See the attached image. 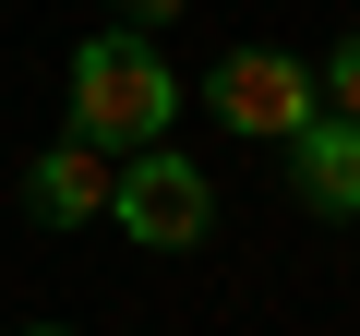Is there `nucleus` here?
Here are the masks:
<instances>
[{"label": "nucleus", "mask_w": 360, "mask_h": 336, "mask_svg": "<svg viewBox=\"0 0 360 336\" xmlns=\"http://www.w3.org/2000/svg\"><path fill=\"white\" fill-rule=\"evenodd\" d=\"M168 120H180V72H168V49L132 37V25H96V37L72 49V144L132 156V144H168Z\"/></svg>", "instance_id": "1"}, {"label": "nucleus", "mask_w": 360, "mask_h": 336, "mask_svg": "<svg viewBox=\"0 0 360 336\" xmlns=\"http://www.w3.org/2000/svg\"><path fill=\"white\" fill-rule=\"evenodd\" d=\"M108 217H120V240H144V252H193L205 228H217V181L180 144H132V156H108Z\"/></svg>", "instance_id": "2"}, {"label": "nucleus", "mask_w": 360, "mask_h": 336, "mask_svg": "<svg viewBox=\"0 0 360 336\" xmlns=\"http://www.w3.org/2000/svg\"><path fill=\"white\" fill-rule=\"evenodd\" d=\"M205 108H217L240 144H288L324 96H312V72H300L288 49H229V60H217V84H205Z\"/></svg>", "instance_id": "3"}, {"label": "nucleus", "mask_w": 360, "mask_h": 336, "mask_svg": "<svg viewBox=\"0 0 360 336\" xmlns=\"http://www.w3.org/2000/svg\"><path fill=\"white\" fill-rule=\"evenodd\" d=\"M288 193H300L312 217H360V120L312 108V120L288 132Z\"/></svg>", "instance_id": "4"}, {"label": "nucleus", "mask_w": 360, "mask_h": 336, "mask_svg": "<svg viewBox=\"0 0 360 336\" xmlns=\"http://www.w3.org/2000/svg\"><path fill=\"white\" fill-rule=\"evenodd\" d=\"M25 205H37V228H84V217H108V156L60 132V144L25 168Z\"/></svg>", "instance_id": "5"}, {"label": "nucleus", "mask_w": 360, "mask_h": 336, "mask_svg": "<svg viewBox=\"0 0 360 336\" xmlns=\"http://www.w3.org/2000/svg\"><path fill=\"white\" fill-rule=\"evenodd\" d=\"M312 96H324L336 120H360V37H348V49H324V72H312Z\"/></svg>", "instance_id": "6"}, {"label": "nucleus", "mask_w": 360, "mask_h": 336, "mask_svg": "<svg viewBox=\"0 0 360 336\" xmlns=\"http://www.w3.org/2000/svg\"><path fill=\"white\" fill-rule=\"evenodd\" d=\"M180 13H193V0H120V25H132V37H168Z\"/></svg>", "instance_id": "7"}, {"label": "nucleus", "mask_w": 360, "mask_h": 336, "mask_svg": "<svg viewBox=\"0 0 360 336\" xmlns=\"http://www.w3.org/2000/svg\"><path fill=\"white\" fill-rule=\"evenodd\" d=\"M25 336H72V324H25Z\"/></svg>", "instance_id": "8"}]
</instances>
